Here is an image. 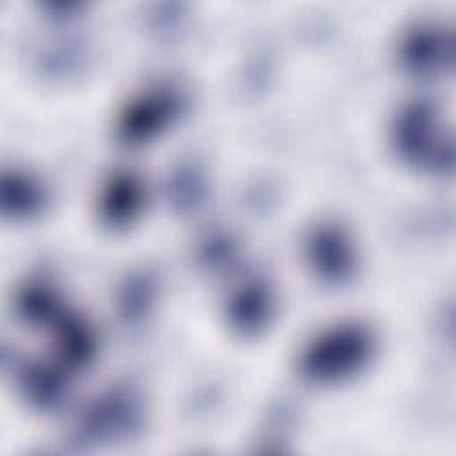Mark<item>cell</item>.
Returning <instances> with one entry per match:
<instances>
[{"instance_id":"1","label":"cell","mask_w":456,"mask_h":456,"mask_svg":"<svg viewBox=\"0 0 456 456\" xmlns=\"http://www.w3.org/2000/svg\"><path fill=\"white\" fill-rule=\"evenodd\" d=\"M374 337L360 322H340L314 337L299 354L301 374L315 383H337L358 372L370 358Z\"/></svg>"},{"instance_id":"2","label":"cell","mask_w":456,"mask_h":456,"mask_svg":"<svg viewBox=\"0 0 456 456\" xmlns=\"http://www.w3.org/2000/svg\"><path fill=\"white\" fill-rule=\"evenodd\" d=\"M394 142L399 155L420 169H452V135L431 100H413L399 110L394 121Z\"/></svg>"},{"instance_id":"3","label":"cell","mask_w":456,"mask_h":456,"mask_svg":"<svg viewBox=\"0 0 456 456\" xmlns=\"http://www.w3.org/2000/svg\"><path fill=\"white\" fill-rule=\"evenodd\" d=\"M182 109V96L171 86H155L132 98L118 119V137L141 144L159 135Z\"/></svg>"},{"instance_id":"4","label":"cell","mask_w":456,"mask_h":456,"mask_svg":"<svg viewBox=\"0 0 456 456\" xmlns=\"http://www.w3.org/2000/svg\"><path fill=\"white\" fill-rule=\"evenodd\" d=\"M142 419L139 395L126 387H116L93 401L82 415L80 433L86 438H118L134 431Z\"/></svg>"},{"instance_id":"5","label":"cell","mask_w":456,"mask_h":456,"mask_svg":"<svg viewBox=\"0 0 456 456\" xmlns=\"http://www.w3.org/2000/svg\"><path fill=\"white\" fill-rule=\"evenodd\" d=\"M399 59L404 69L422 77L451 69V30L435 23H420L411 27L399 43Z\"/></svg>"},{"instance_id":"6","label":"cell","mask_w":456,"mask_h":456,"mask_svg":"<svg viewBox=\"0 0 456 456\" xmlns=\"http://www.w3.org/2000/svg\"><path fill=\"white\" fill-rule=\"evenodd\" d=\"M314 273L328 283L346 281L354 269V246L347 232L333 223L315 226L305 248Z\"/></svg>"},{"instance_id":"7","label":"cell","mask_w":456,"mask_h":456,"mask_svg":"<svg viewBox=\"0 0 456 456\" xmlns=\"http://www.w3.org/2000/svg\"><path fill=\"white\" fill-rule=\"evenodd\" d=\"M273 310L274 296L269 283L260 278H249L230 296L226 315L233 330L242 335H253L271 321Z\"/></svg>"},{"instance_id":"8","label":"cell","mask_w":456,"mask_h":456,"mask_svg":"<svg viewBox=\"0 0 456 456\" xmlns=\"http://www.w3.org/2000/svg\"><path fill=\"white\" fill-rule=\"evenodd\" d=\"M144 203V185L135 173L110 175L100 194V216L105 224L121 228L130 224Z\"/></svg>"},{"instance_id":"9","label":"cell","mask_w":456,"mask_h":456,"mask_svg":"<svg viewBox=\"0 0 456 456\" xmlns=\"http://www.w3.org/2000/svg\"><path fill=\"white\" fill-rule=\"evenodd\" d=\"M57 346L64 365L82 367L94 353V337L80 317L61 314L57 317Z\"/></svg>"},{"instance_id":"10","label":"cell","mask_w":456,"mask_h":456,"mask_svg":"<svg viewBox=\"0 0 456 456\" xmlns=\"http://www.w3.org/2000/svg\"><path fill=\"white\" fill-rule=\"evenodd\" d=\"M41 185L28 175L12 171L2 176V210L14 217L36 214L43 205Z\"/></svg>"},{"instance_id":"11","label":"cell","mask_w":456,"mask_h":456,"mask_svg":"<svg viewBox=\"0 0 456 456\" xmlns=\"http://www.w3.org/2000/svg\"><path fill=\"white\" fill-rule=\"evenodd\" d=\"M20 312L30 322H46L59 317V299L45 283H30L20 294Z\"/></svg>"},{"instance_id":"12","label":"cell","mask_w":456,"mask_h":456,"mask_svg":"<svg viewBox=\"0 0 456 456\" xmlns=\"http://www.w3.org/2000/svg\"><path fill=\"white\" fill-rule=\"evenodd\" d=\"M25 388L32 401L41 406H50L57 403L62 395V378L48 367H34L25 372Z\"/></svg>"},{"instance_id":"13","label":"cell","mask_w":456,"mask_h":456,"mask_svg":"<svg viewBox=\"0 0 456 456\" xmlns=\"http://www.w3.org/2000/svg\"><path fill=\"white\" fill-rule=\"evenodd\" d=\"M151 297H153V281L144 274L132 278L123 287V292L119 297L123 315L130 321L139 319L148 312Z\"/></svg>"},{"instance_id":"14","label":"cell","mask_w":456,"mask_h":456,"mask_svg":"<svg viewBox=\"0 0 456 456\" xmlns=\"http://www.w3.org/2000/svg\"><path fill=\"white\" fill-rule=\"evenodd\" d=\"M203 182L198 176L196 169L183 167L173 180V194L175 200L180 201L185 208L196 205L201 200Z\"/></svg>"}]
</instances>
